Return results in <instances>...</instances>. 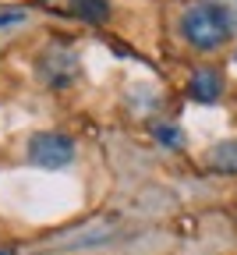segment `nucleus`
Returning a JSON list of instances; mask_svg holds the SVG:
<instances>
[{
    "mask_svg": "<svg viewBox=\"0 0 237 255\" xmlns=\"http://www.w3.org/2000/svg\"><path fill=\"white\" fill-rule=\"evenodd\" d=\"M181 36L195 46V50H220L230 36H234V21L209 0L191 4L181 18Z\"/></svg>",
    "mask_w": 237,
    "mask_h": 255,
    "instance_id": "nucleus-1",
    "label": "nucleus"
},
{
    "mask_svg": "<svg viewBox=\"0 0 237 255\" xmlns=\"http://www.w3.org/2000/svg\"><path fill=\"white\" fill-rule=\"evenodd\" d=\"M28 159L43 170H67L75 159V142L57 131H39L28 142Z\"/></svg>",
    "mask_w": 237,
    "mask_h": 255,
    "instance_id": "nucleus-2",
    "label": "nucleus"
},
{
    "mask_svg": "<svg viewBox=\"0 0 237 255\" xmlns=\"http://www.w3.org/2000/svg\"><path fill=\"white\" fill-rule=\"evenodd\" d=\"M39 75H43L46 85L64 89V85H71V82H75V75H78V60H75L71 50L53 46V50H46V53L39 57Z\"/></svg>",
    "mask_w": 237,
    "mask_h": 255,
    "instance_id": "nucleus-3",
    "label": "nucleus"
},
{
    "mask_svg": "<svg viewBox=\"0 0 237 255\" xmlns=\"http://www.w3.org/2000/svg\"><path fill=\"white\" fill-rule=\"evenodd\" d=\"M191 92H195L198 103H216L220 92H223V78L213 68H202V71L191 75Z\"/></svg>",
    "mask_w": 237,
    "mask_h": 255,
    "instance_id": "nucleus-4",
    "label": "nucleus"
},
{
    "mask_svg": "<svg viewBox=\"0 0 237 255\" xmlns=\"http://www.w3.org/2000/svg\"><path fill=\"white\" fill-rule=\"evenodd\" d=\"M209 167L213 170H223V174H237V142H220L209 149Z\"/></svg>",
    "mask_w": 237,
    "mask_h": 255,
    "instance_id": "nucleus-5",
    "label": "nucleus"
},
{
    "mask_svg": "<svg viewBox=\"0 0 237 255\" xmlns=\"http://www.w3.org/2000/svg\"><path fill=\"white\" fill-rule=\"evenodd\" d=\"M75 14H78L82 21L99 25V21L110 18V0H75Z\"/></svg>",
    "mask_w": 237,
    "mask_h": 255,
    "instance_id": "nucleus-6",
    "label": "nucleus"
},
{
    "mask_svg": "<svg viewBox=\"0 0 237 255\" xmlns=\"http://www.w3.org/2000/svg\"><path fill=\"white\" fill-rule=\"evenodd\" d=\"M156 138L163 142V145H170V149H181V131L174 124H159L156 128Z\"/></svg>",
    "mask_w": 237,
    "mask_h": 255,
    "instance_id": "nucleus-7",
    "label": "nucleus"
},
{
    "mask_svg": "<svg viewBox=\"0 0 237 255\" xmlns=\"http://www.w3.org/2000/svg\"><path fill=\"white\" fill-rule=\"evenodd\" d=\"M25 11H4V14H0V28H7V25H25Z\"/></svg>",
    "mask_w": 237,
    "mask_h": 255,
    "instance_id": "nucleus-8",
    "label": "nucleus"
},
{
    "mask_svg": "<svg viewBox=\"0 0 237 255\" xmlns=\"http://www.w3.org/2000/svg\"><path fill=\"white\" fill-rule=\"evenodd\" d=\"M209 4H216L230 21H237V0H209Z\"/></svg>",
    "mask_w": 237,
    "mask_h": 255,
    "instance_id": "nucleus-9",
    "label": "nucleus"
},
{
    "mask_svg": "<svg viewBox=\"0 0 237 255\" xmlns=\"http://www.w3.org/2000/svg\"><path fill=\"white\" fill-rule=\"evenodd\" d=\"M0 255H14V252H11V248H0Z\"/></svg>",
    "mask_w": 237,
    "mask_h": 255,
    "instance_id": "nucleus-10",
    "label": "nucleus"
},
{
    "mask_svg": "<svg viewBox=\"0 0 237 255\" xmlns=\"http://www.w3.org/2000/svg\"><path fill=\"white\" fill-rule=\"evenodd\" d=\"M234 60H237V53H234Z\"/></svg>",
    "mask_w": 237,
    "mask_h": 255,
    "instance_id": "nucleus-11",
    "label": "nucleus"
}]
</instances>
